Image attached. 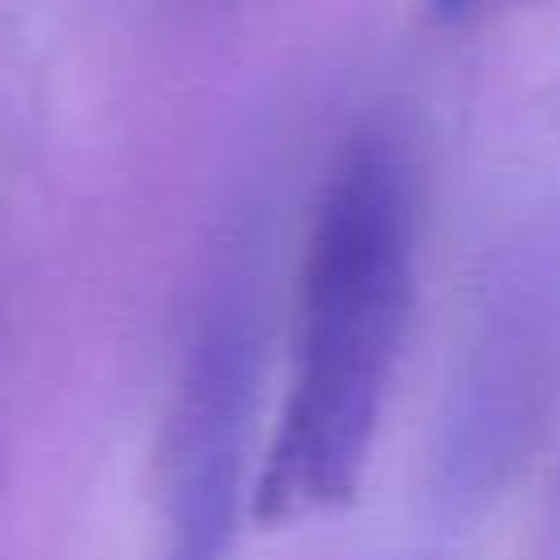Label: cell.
<instances>
[{"label":"cell","instance_id":"1","mask_svg":"<svg viewBox=\"0 0 560 560\" xmlns=\"http://www.w3.org/2000/svg\"><path fill=\"white\" fill-rule=\"evenodd\" d=\"M293 368L254 512L311 521L354 499L416 302V188L381 131L332 166L302 254Z\"/></svg>","mask_w":560,"mask_h":560},{"label":"cell","instance_id":"2","mask_svg":"<svg viewBox=\"0 0 560 560\" xmlns=\"http://www.w3.org/2000/svg\"><path fill=\"white\" fill-rule=\"evenodd\" d=\"M262 385L249 262H223L197 306L158 438V560H232Z\"/></svg>","mask_w":560,"mask_h":560},{"label":"cell","instance_id":"3","mask_svg":"<svg viewBox=\"0 0 560 560\" xmlns=\"http://www.w3.org/2000/svg\"><path fill=\"white\" fill-rule=\"evenodd\" d=\"M560 376V267L503 262L455 372L433 490L451 516L486 512L529 464Z\"/></svg>","mask_w":560,"mask_h":560},{"label":"cell","instance_id":"4","mask_svg":"<svg viewBox=\"0 0 560 560\" xmlns=\"http://www.w3.org/2000/svg\"><path fill=\"white\" fill-rule=\"evenodd\" d=\"M481 0H429V13L438 18V22H459L468 9H477Z\"/></svg>","mask_w":560,"mask_h":560}]
</instances>
